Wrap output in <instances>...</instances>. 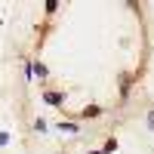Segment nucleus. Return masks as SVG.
I'll use <instances>...</instances> for the list:
<instances>
[{
    "mask_svg": "<svg viewBox=\"0 0 154 154\" xmlns=\"http://www.w3.org/2000/svg\"><path fill=\"white\" fill-rule=\"evenodd\" d=\"M43 99L49 102V105H62V96L59 93H43Z\"/></svg>",
    "mask_w": 154,
    "mask_h": 154,
    "instance_id": "1",
    "label": "nucleus"
},
{
    "mask_svg": "<svg viewBox=\"0 0 154 154\" xmlns=\"http://www.w3.org/2000/svg\"><path fill=\"white\" fill-rule=\"evenodd\" d=\"M99 114H102V108H96V105H89V108L83 111V117H99Z\"/></svg>",
    "mask_w": 154,
    "mask_h": 154,
    "instance_id": "2",
    "label": "nucleus"
},
{
    "mask_svg": "<svg viewBox=\"0 0 154 154\" xmlns=\"http://www.w3.org/2000/svg\"><path fill=\"white\" fill-rule=\"evenodd\" d=\"M28 71H34L37 77H46V68L43 65H28Z\"/></svg>",
    "mask_w": 154,
    "mask_h": 154,
    "instance_id": "3",
    "label": "nucleus"
},
{
    "mask_svg": "<svg viewBox=\"0 0 154 154\" xmlns=\"http://www.w3.org/2000/svg\"><path fill=\"white\" fill-rule=\"evenodd\" d=\"M59 130H65V133H77V123H59Z\"/></svg>",
    "mask_w": 154,
    "mask_h": 154,
    "instance_id": "4",
    "label": "nucleus"
},
{
    "mask_svg": "<svg viewBox=\"0 0 154 154\" xmlns=\"http://www.w3.org/2000/svg\"><path fill=\"white\" fill-rule=\"evenodd\" d=\"M9 142V133H0V145H6Z\"/></svg>",
    "mask_w": 154,
    "mask_h": 154,
    "instance_id": "5",
    "label": "nucleus"
},
{
    "mask_svg": "<svg viewBox=\"0 0 154 154\" xmlns=\"http://www.w3.org/2000/svg\"><path fill=\"white\" fill-rule=\"evenodd\" d=\"M148 126H151V130H154V111L148 114Z\"/></svg>",
    "mask_w": 154,
    "mask_h": 154,
    "instance_id": "6",
    "label": "nucleus"
},
{
    "mask_svg": "<svg viewBox=\"0 0 154 154\" xmlns=\"http://www.w3.org/2000/svg\"><path fill=\"white\" fill-rule=\"evenodd\" d=\"M89 154H99V151H89Z\"/></svg>",
    "mask_w": 154,
    "mask_h": 154,
    "instance_id": "7",
    "label": "nucleus"
}]
</instances>
